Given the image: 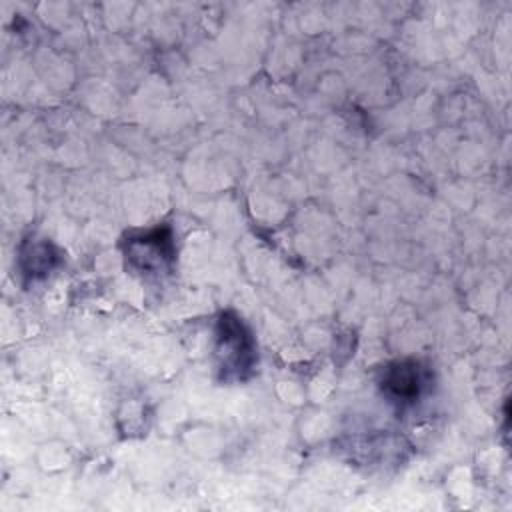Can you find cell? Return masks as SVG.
<instances>
[{"mask_svg":"<svg viewBox=\"0 0 512 512\" xmlns=\"http://www.w3.org/2000/svg\"><path fill=\"white\" fill-rule=\"evenodd\" d=\"M126 260L140 272H160L174 260V238L168 226L132 236L124 244Z\"/></svg>","mask_w":512,"mask_h":512,"instance_id":"obj_2","label":"cell"},{"mask_svg":"<svg viewBox=\"0 0 512 512\" xmlns=\"http://www.w3.org/2000/svg\"><path fill=\"white\" fill-rule=\"evenodd\" d=\"M216 358L222 380H242L254 366V340L232 312H224L216 322Z\"/></svg>","mask_w":512,"mask_h":512,"instance_id":"obj_1","label":"cell"},{"mask_svg":"<svg viewBox=\"0 0 512 512\" xmlns=\"http://www.w3.org/2000/svg\"><path fill=\"white\" fill-rule=\"evenodd\" d=\"M428 384V372L418 360H396L382 374L384 394L398 404H412Z\"/></svg>","mask_w":512,"mask_h":512,"instance_id":"obj_3","label":"cell"},{"mask_svg":"<svg viewBox=\"0 0 512 512\" xmlns=\"http://www.w3.org/2000/svg\"><path fill=\"white\" fill-rule=\"evenodd\" d=\"M22 270L28 278L46 276L58 264V252L50 242H28L20 254Z\"/></svg>","mask_w":512,"mask_h":512,"instance_id":"obj_4","label":"cell"}]
</instances>
